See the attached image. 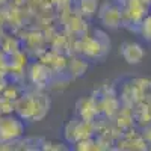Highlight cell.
<instances>
[{
  "instance_id": "obj_1",
  "label": "cell",
  "mask_w": 151,
  "mask_h": 151,
  "mask_svg": "<svg viewBox=\"0 0 151 151\" xmlns=\"http://www.w3.org/2000/svg\"><path fill=\"white\" fill-rule=\"evenodd\" d=\"M23 122L12 115H0V142H15L23 136Z\"/></svg>"
},
{
  "instance_id": "obj_3",
  "label": "cell",
  "mask_w": 151,
  "mask_h": 151,
  "mask_svg": "<svg viewBox=\"0 0 151 151\" xmlns=\"http://www.w3.org/2000/svg\"><path fill=\"white\" fill-rule=\"evenodd\" d=\"M141 33L147 41H151V15L145 17L141 24Z\"/></svg>"
},
{
  "instance_id": "obj_2",
  "label": "cell",
  "mask_w": 151,
  "mask_h": 151,
  "mask_svg": "<svg viewBox=\"0 0 151 151\" xmlns=\"http://www.w3.org/2000/svg\"><path fill=\"white\" fill-rule=\"evenodd\" d=\"M121 55L129 64H139V62L142 60V58H144V55H145V52H144V48L139 44L127 42V44L122 45Z\"/></svg>"
}]
</instances>
